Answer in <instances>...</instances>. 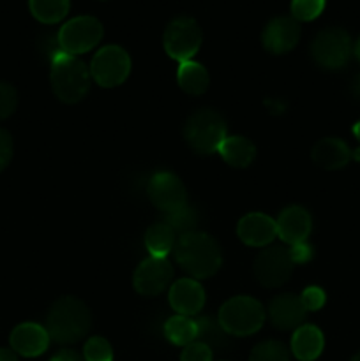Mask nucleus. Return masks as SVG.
<instances>
[{"label":"nucleus","mask_w":360,"mask_h":361,"mask_svg":"<svg viewBox=\"0 0 360 361\" xmlns=\"http://www.w3.org/2000/svg\"><path fill=\"white\" fill-rule=\"evenodd\" d=\"M176 263L193 279H208L217 274L222 263L219 243L207 233L193 231L176 240L173 247Z\"/></svg>","instance_id":"1"},{"label":"nucleus","mask_w":360,"mask_h":361,"mask_svg":"<svg viewBox=\"0 0 360 361\" xmlns=\"http://www.w3.org/2000/svg\"><path fill=\"white\" fill-rule=\"evenodd\" d=\"M92 326V314L76 296L56 300L46 316V331L56 344H76Z\"/></svg>","instance_id":"2"},{"label":"nucleus","mask_w":360,"mask_h":361,"mask_svg":"<svg viewBox=\"0 0 360 361\" xmlns=\"http://www.w3.org/2000/svg\"><path fill=\"white\" fill-rule=\"evenodd\" d=\"M49 80H52L53 94L66 104H76L83 101L90 92V69L85 66L83 60L64 51H60L52 60Z\"/></svg>","instance_id":"3"},{"label":"nucleus","mask_w":360,"mask_h":361,"mask_svg":"<svg viewBox=\"0 0 360 361\" xmlns=\"http://www.w3.org/2000/svg\"><path fill=\"white\" fill-rule=\"evenodd\" d=\"M226 122L214 109H198L187 118L184 126V137L191 150L198 155H210L219 152L226 140Z\"/></svg>","instance_id":"4"},{"label":"nucleus","mask_w":360,"mask_h":361,"mask_svg":"<svg viewBox=\"0 0 360 361\" xmlns=\"http://www.w3.org/2000/svg\"><path fill=\"white\" fill-rule=\"evenodd\" d=\"M217 321L228 335L247 337L261 330L265 323V309L251 296H235L221 307Z\"/></svg>","instance_id":"5"},{"label":"nucleus","mask_w":360,"mask_h":361,"mask_svg":"<svg viewBox=\"0 0 360 361\" xmlns=\"http://www.w3.org/2000/svg\"><path fill=\"white\" fill-rule=\"evenodd\" d=\"M352 37L342 28H325L311 44V56L325 71H341L352 59Z\"/></svg>","instance_id":"6"},{"label":"nucleus","mask_w":360,"mask_h":361,"mask_svg":"<svg viewBox=\"0 0 360 361\" xmlns=\"http://www.w3.org/2000/svg\"><path fill=\"white\" fill-rule=\"evenodd\" d=\"M166 53L180 63L187 62L201 46V28L194 18L179 16L168 23L162 37Z\"/></svg>","instance_id":"7"},{"label":"nucleus","mask_w":360,"mask_h":361,"mask_svg":"<svg viewBox=\"0 0 360 361\" xmlns=\"http://www.w3.org/2000/svg\"><path fill=\"white\" fill-rule=\"evenodd\" d=\"M131 73V59L124 48L116 44L104 46L94 55L90 76L99 87L113 88L122 85Z\"/></svg>","instance_id":"8"},{"label":"nucleus","mask_w":360,"mask_h":361,"mask_svg":"<svg viewBox=\"0 0 360 361\" xmlns=\"http://www.w3.org/2000/svg\"><path fill=\"white\" fill-rule=\"evenodd\" d=\"M56 35L64 53L83 55L99 44L102 39V25L94 16H78L67 21Z\"/></svg>","instance_id":"9"},{"label":"nucleus","mask_w":360,"mask_h":361,"mask_svg":"<svg viewBox=\"0 0 360 361\" xmlns=\"http://www.w3.org/2000/svg\"><path fill=\"white\" fill-rule=\"evenodd\" d=\"M293 267L295 263L289 250L281 245H272L258 254L253 263V274L263 288H279L289 281Z\"/></svg>","instance_id":"10"},{"label":"nucleus","mask_w":360,"mask_h":361,"mask_svg":"<svg viewBox=\"0 0 360 361\" xmlns=\"http://www.w3.org/2000/svg\"><path fill=\"white\" fill-rule=\"evenodd\" d=\"M148 200L164 214L179 210L187 204V192L182 180L169 171H159L150 178L147 187Z\"/></svg>","instance_id":"11"},{"label":"nucleus","mask_w":360,"mask_h":361,"mask_svg":"<svg viewBox=\"0 0 360 361\" xmlns=\"http://www.w3.org/2000/svg\"><path fill=\"white\" fill-rule=\"evenodd\" d=\"M173 281V267L166 257H154L141 261L133 277L136 293L143 296H157L166 291Z\"/></svg>","instance_id":"12"},{"label":"nucleus","mask_w":360,"mask_h":361,"mask_svg":"<svg viewBox=\"0 0 360 361\" xmlns=\"http://www.w3.org/2000/svg\"><path fill=\"white\" fill-rule=\"evenodd\" d=\"M300 41V25L299 21L289 16L274 18L265 27L261 42L263 48L272 55H284L292 51Z\"/></svg>","instance_id":"13"},{"label":"nucleus","mask_w":360,"mask_h":361,"mask_svg":"<svg viewBox=\"0 0 360 361\" xmlns=\"http://www.w3.org/2000/svg\"><path fill=\"white\" fill-rule=\"evenodd\" d=\"M169 305L179 316H196L205 305V289L194 279H180L169 288Z\"/></svg>","instance_id":"14"},{"label":"nucleus","mask_w":360,"mask_h":361,"mask_svg":"<svg viewBox=\"0 0 360 361\" xmlns=\"http://www.w3.org/2000/svg\"><path fill=\"white\" fill-rule=\"evenodd\" d=\"M49 335L44 326L37 323H23L18 324L11 334V349L16 355L25 358H35L42 355L49 345Z\"/></svg>","instance_id":"15"},{"label":"nucleus","mask_w":360,"mask_h":361,"mask_svg":"<svg viewBox=\"0 0 360 361\" xmlns=\"http://www.w3.org/2000/svg\"><path fill=\"white\" fill-rule=\"evenodd\" d=\"M268 316H270L272 324L279 330H296L306 321L307 310L300 296L286 293L272 300L268 305Z\"/></svg>","instance_id":"16"},{"label":"nucleus","mask_w":360,"mask_h":361,"mask_svg":"<svg viewBox=\"0 0 360 361\" xmlns=\"http://www.w3.org/2000/svg\"><path fill=\"white\" fill-rule=\"evenodd\" d=\"M277 224V235L288 245L307 242L311 228H313V219L309 212L302 207H288L281 212Z\"/></svg>","instance_id":"17"},{"label":"nucleus","mask_w":360,"mask_h":361,"mask_svg":"<svg viewBox=\"0 0 360 361\" xmlns=\"http://www.w3.org/2000/svg\"><path fill=\"white\" fill-rule=\"evenodd\" d=\"M239 238L249 247H265L274 242L277 236V224L272 217L265 214H247L240 219L236 226Z\"/></svg>","instance_id":"18"},{"label":"nucleus","mask_w":360,"mask_h":361,"mask_svg":"<svg viewBox=\"0 0 360 361\" xmlns=\"http://www.w3.org/2000/svg\"><path fill=\"white\" fill-rule=\"evenodd\" d=\"M313 161L314 164L320 166L321 169H342L353 157L348 145L339 137H325L320 140L313 148Z\"/></svg>","instance_id":"19"},{"label":"nucleus","mask_w":360,"mask_h":361,"mask_svg":"<svg viewBox=\"0 0 360 361\" xmlns=\"http://www.w3.org/2000/svg\"><path fill=\"white\" fill-rule=\"evenodd\" d=\"M325 348V338L320 328L314 324H302L295 330L292 338V353L300 361H314L320 358Z\"/></svg>","instance_id":"20"},{"label":"nucleus","mask_w":360,"mask_h":361,"mask_svg":"<svg viewBox=\"0 0 360 361\" xmlns=\"http://www.w3.org/2000/svg\"><path fill=\"white\" fill-rule=\"evenodd\" d=\"M219 154L232 168H247L256 157V147L247 137L232 136L222 141Z\"/></svg>","instance_id":"21"},{"label":"nucleus","mask_w":360,"mask_h":361,"mask_svg":"<svg viewBox=\"0 0 360 361\" xmlns=\"http://www.w3.org/2000/svg\"><path fill=\"white\" fill-rule=\"evenodd\" d=\"M176 81H179V87L186 94L201 95L208 90L210 76H208L207 69L201 63L194 62V60H187V62L180 63Z\"/></svg>","instance_id":"22"},{"label":"nucleus","mask_w":360,"mask_h":361,"mask_svg":"<svg viewBox=\"0 0 360 361\" xmlns=\"http://www.w3.org/2000/svg\"><path fill=\"white\" fill-rule=\"evenodd\" d=\"M176 243V235L166 222L152 224L145 233V245L150 256L166 257L173 252V247Z\"/></svg>","instance_id":"23"},{"label":"nucleus","mask_w":360,"mask_h":361,"mask_svg":"<svg viewBox=\"0 0 360 361\" xmlns=\"http://www.w3.org/2000/svg\"><path fill=\"white\" fill-rule=\"evenodd\" d=\"M164 335L172 344L175 345H186L193 344L198 341V324L196 319H191L187 316H173L166 321L164 324Z\"/></svg>","instance_id":"24"},{"label":"nucleus","mask_w":360,"mask_h":361,"mask_svg":"<svg viewBox=\"0 0 360 361\" xmlns=\"http://www.w3.org/2000/svg\"><path fill=\"white\" fill-rule=\"evenodd\" d=\"M32 16L46 25L62 21L69 13V0H28Z\"/></svg>","instance_id":"25"},{"label":"nucleus","mask_w":360,"mask_h":361,"mask_svg":"<svg viewBox=\"0 0 360 361\" xmlns=\"http://www.w3.org/2000/svg\"><path fill=\"white\" fill-rule=\"evenodd\" d=\"M198 341L207 344L210 349H221L228 344V334L222 330L219 321L212 316H201L196 319Z\"/></svg>","instance_id":"26"},{"label":"nucleus","mask_w":360,"mask_h":361,"mask_svg":"<svg viewBox=\"0 0 360 361\" xmlns=\"http://www.w3.org/2000/svg\"><path fill=\"white\" fill-rule=\"evenodd\" d=\"M164 222L173 229L175 235L184 236L196 231L198 215L196 212H194V208H191L189 204H184V207L179 208V210L172 212V214H166Z\"/></svg>","instance_id":"27"},{"label":"nucleus","mask_w":360,"mask_h":361,"mask_svg":"<svg viewBox=\"0 0 360 361\" xmlns=\"http://www.w3.org/2000/svg\"><path fill=\"white\" fill-rule=\"evenodd\" d=\"M249 361H289V351L282 342L265 341L254 345Z\"/></svg>","instance_id":"28"},{"label":"nucleus","mask_w":360,"mask_h":361,"mask_svg":"<svg viewBox=\"0 0 360 361\" xmlns=\"http://www.w3.org/2000/svg\"><path fill=\"white\" fill-rule=\"evenodd\" d=\"M325 0H292V18L296 21H313L323 13Z\"/></svg>","instance_id":"29"},{"label":"nucleus","mask_w":360,"mask_h":361,"mask_svg":"<svg viewBox=\"0 0 360 361\" xmlns=\"http://www.w3.org/2000/svg\"><path fill=\"white\" fill-rule=\"evenodd\" d=\"M85 361H113V349L109 342L102 337H92L85 342Z\"/></svg>","instance_id":"30"},{"label":"nucleus","mask_w":360,"mask_h":361,"mask_svg":"<svg viewBox=\"0 0 360 361\" xmlns=\"http://www.w3.org/2000/svg\"><path fill=\"white\" fill-rule=\"evenodd\" d=\"M18 106L16 88L9 83L0 81V120L9 118Z\"/></svg>","instance_id":"31"},{"label":"nucleus","mask_w":360,"mask_h":361,"mask_svg":"<svg viewBox=\"0 0 360 361\" xmlns=\"http://www.w3.org/2000/svg\"><path fill=\"white\" fill-rule=\"evenodd\" d=\"M300 300H302L304 307H306L307 312H316V310H320L321 307L325 305V300H327V296H325V291L321 288H316V286H311V288L304 289V293L300 295Z\"/></svg>","instance_id":"32"},{"label":"nucleus","mask_w":360,"mask_h":361,"mask_svg":"<svg viewBox=\"0 0 360 361\" xmlns=\"http://www.w3.org/2000/svg\"><path fill=\"white\" fill-rule=\"evenodd\" d=\"M180 361H212V349L203 342L196 341L184 348Z\"/></svg>","instance_id":"33"},{"label":"nucleus","mask_w":360,"mask_h":361,"mask_svg":"<svg viewBox=\"0 0 360 361\" xmlns=\"http://www.w3.org/2000/svg\"><path fill=\"white\" fill-rule=\"evenodd\" d=\"M13 137L6 129L0 127V171L9 166L11 159H13Z\"/></svg>","instance_id":"34"},{"label":"nucleus","mask_w":360,"mask_h":361,"mask_svg":"<svg viewBox=\"0 0 360 361\" xmlns=\"http://www.w3.org/2000/svg\"><path fill=\"white\" fill-rule=\"evenodd\" d=\"M289 256H292L293 263L302 264V263H307V261L313 259L314 250L309 243L302 242V243H296V245H292V249H289Z\"/></svg>","instance_id":"35"},{"label":"nucleus","mask_w":360,"mask_h":361,"mask_svg":"<svg viewBox=\"0 0 360 361\" xmlns=\"http://www.w3.org/2000/svg\"><path fill=\"white\" fill-rule=\"evenodd\" d=\"M49 361H85L83 355H80L78 351H73V349H62V351L56 353Z\"/></svg>","instance_id":"36"},{"label":"nucleus","mask_w":360,"mask_h":361,"mask_svg":"<svg viewBox=\"0 0 360 361\" xmlns=\"http://www.w3.org/2000/svg\"><path fill=\"white\" fill-rule=\"evenodd\" d=\"M0 361H18V355L13 349H0Z\"/></svg>","instance_id":"37"},{"label":"nucleus","mask_w":360,"mask_h":361,"mask_svg":"<svg viewBox=\"0 0 360 361\" xmlns=\"http://www.w3.org/2000/svg\"><path fill=\"white\" fill-rule=\"evenodd\" d=\"M352 92H353V95H355L356 99H360V74L355 78V80H353V83H352Z\"/></svg>","instance_id":"38"},{"label":"nucleus","mask_w":360,"mask_h":361,"mask_svg":"<svg viewBox=\"0 0 360 361\" xmlns=\"http://www.w3.org/2000/svg\"><path fill=\"white\" fill-rule=\"evenodd\" d=\"M353 134H355V137L359 140V143H360V120L355 123V126H353Z\"/></svg>","instance_id":"39"},{"label":"nucleus","mask_w":360,"mask_h":361,"mask_svg":"<svg viewBox=\"0 0 360 361\" xmlns=\"http://www.w3.org/2000/svg\"><path fill=\"white\" fill-rule=\"evenodd\" d=\"M353 53H355V55H356V59L360 60V37H359V41H356L355 48H353Z\"/></svg>","instance_id":"40"},{"label":"nucleus","mask_w":360,"mask_h":361,"mask_svg":"<svg viewBox=\"0 0 360 361\" xmlns=\"http://www.w3.org/2000/svg\"><path fill=\"white\" fill-rule=\"evenodd\" d=\"M349 361H360V351H359V353H356V355H355V356H353V358H352V360H349Z\"/></svg>","instance_id":"41"},{"label":"nucleus","mask_w":360,"mask_h":361,"mask_svg":"<svg viewBox=\"0 0 360 361\" xmlns=\"http://www.w3.org/2000/svg\"><path fill=\"white\" fill-rule=\"evenodd\" d=\"M355 159H360V148L355 152Z\"/></svg>","instance_id":"42"}]
</instances>
